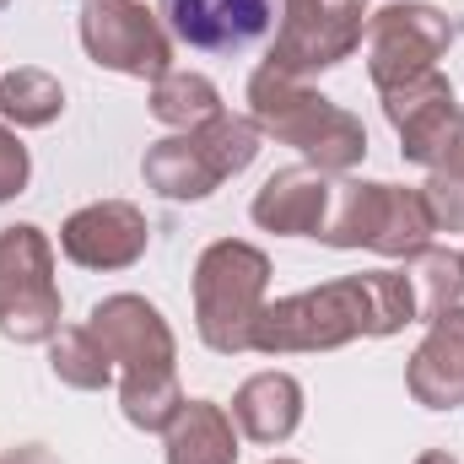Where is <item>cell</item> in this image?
I'll list each match as a JSON object with an SVG mask.
<instances>
[{
	"label": "cell",
	"mask_w": 464,
	"mask_h": 464,
	"mask_svg": "<svg viewBox=\"0 0 464 464\" xmlns=\"http://www.w3.org/2000/svg\"><path fill=\"white\" fill-rule=\"evenodd\" d=\"M405 324H416V292L405 270H367V276H346V281L265 303L248 346L265 356L335 351L356 335H394Z\"/></svg>",
	"instance_id": "6da1fadb"
},
{
	"label": "cell",
	"mask_w": 464,
	"mask_h": 464,
	"mask_svg": "<svg viewBox=\"0 0 464 464\" xmlns=\"http://www.w3.org/2000/svg\"><path fill=\"white\" fill-rule=\"evenodd\" d=\"M248 119L259 124V135H276V140L297 146L324 173H346L367 157L362 119L346 114L341 103H330L324 92L303 87L297 76L270 71V65H259L254 82H248Z\"/></svg>",
	"instance_id": "7a4b0ae2"
},
{
	"label": "cell",
	"mask_w": 464,
	"mask_h": 464,
	"mask_svg": "<svg viewBox=\"0 0 464 464\" xmlns=\"http://www.w3.org/2000/svg\"><path fill=\"white\" fill-rule=\"evenodd\" d=\"M432 232H438V222H432L421 189L335 179L319 243H330V248H372L383 259H411L416 248L432 243Z\"/></svg>",
	"instance_id": "3957f363"
},
{
	"label": "cell",
	"mask_w": 464,
	"mask_h": 464,
	"mask_svg": "<svg viewBox=\"0 0 464 464\" xmlns=\"http://www.w3.org/2000/svg\"><path fill=\"white\" fill-rule=\"evenodd\" d=\"M265 286H270L265 248H254L243 237L211 243L195 265V330H200V341L222 356L248 351L254 319L265 308Z\"/></svg>",
	"instance_id": "277c9868"
},
{
	"label": "cell",
	"mask_w": 464,
	"mask_h": 464,
	"mask_svg": "<svg viewBox=\"0 0 464 464\" xmlns=\"http://www.w3.org/2000/svg\"><path fill=\"white\" fill-rule=\"evenodd\" d=\"M0 335L16 346H38L60 335L54 248L33 222L0 232Z\"/></svg>",
	"instance_id": "5b68a950"
},
{
	"label": "cell",
	"mask_w": 464,
	"mask_h": 464,
	"mask_svg": "<svg viewBox=\"0 0 464 464\" xmlns=\"http://www.w3.org/2000/svg\"><path fill=\"white\" fill-rule=\"evenodd\" d=\"M454 44V22L438 5L421 0H394L367 22V76L378 92L405 87L427 71H438V60Z\"/></svg>",
	"instance_id": "8992f818"
},
{
	"label": "cell",
	"mask_w": 464,
	"mask_h": 464,
	"mask_svg": "<svg viewBox=\"0 0 464 464\" xmlns=\"http://www.w3.org/2000/svg\"><path fill=\"white\" fill-rule=\"evenodd\" d=\"M82 49L92 54V65L135 76V82H162L173 71V44L162 22L146 11V0H87Z\"/></svg>",
	"instance_id": "52a82bcc"
},
{
	"label": "cell",
	"mask_w": 464,
	"mask_h": 464,
	"mask_svg": "<svg viewBox=\"0 0 464 464\" xmlns=\"http://www.w3.org/2000/svg\"><path fill=\"white\" fill-rule=\"evenodd\" d=\"M281 5H286V16H281L276 49L265 60L281 76L303 82L314 71H330L362 44L367 0H281Z\"/></svg>",
	"instance_id": "ba28073f"
},
{
	"label": "cell",
	"mask_w": 464,
	"mask_h": 464,
	"mask_svg": "<svg viewBox=\"0 0 464 464\" xmlns=\"http://www.w3.org/2000/svg\"><path fill=\"white\" fill-rule=\"evenodd\" d=\"M383 114L400 130L405 162H421V168L449 162V151L464 140V114L454 103V87L438 71H427V76H416L405 87H389L383 92Z\"/></svg>",
	"instance_id": "9c48e42d"
},
{
	"label": "cell",
	"mask_w": 464,
	"mask_h": 464,
	"mask_svg": "<svg viewBox=\"0 0 464 464\" xmlns=\"http://www.w3.org/2000/svg\"><path fill=\"white\" fill-rule=\"evenodd\" d=\"M87 330L98 335V346L109 351V362H119L124 372H162V367H173V330H168V319L146 297H135V292L103 297L92 308Z\"/></svg>",
	"instance_id": "30bf717a"
},
{
	"label": "cell",
	"mask_w": 464,
	"mask_h": 464,
	"mask_svg": "<svg viewBox=\"0 0 464 464\" xmlns=\"http://www.w3.org/2000/svg\"><path fill=\"white\" fill-rule=\"evenodd\" d=\"M146 237H151V227L130 200H98V206H82L60 227V248H65V259H76L87 270H130L146 254Z\"/></svg>",
	"instance_id": "8fae6325"
},
{
	"label": "cell",
	"mask_w": 464,
	"mask_h": 464,
	"mask_svg": "<svg viewBox=\"0 0 464 464\" xmlns=\"http://www.w3.org/2000/svg\"><path fill=\"white\" fill-rule=\"evenodd\" d=\"M162 11L189 49H243L276 22V0H162Z\"/></svg>",
	"instance_id": "7c38bea8"
},
{
	"label": "cell",
	"mask_w": 464,
	"mask_h": 464,
	"mask_svg": "<svg viewBox=\"0 0 464 464\" xmlns=\"http://www.w3.org/2000/svg\"><path fill=\"white\" fill-rule=\"evenodd\" d=\"M330 195H335V179L324 168H314V162L281 168L254 195V222L265 232H281V237H319L324 217H330Z\"/></svg>",
	"instance_id": "4fadbf2b"
},
{
	"label": "cell",
	"mask_w": 464,
	"mask_h": 464,
	"mask_svg": "<svg viewBox=\"0 0 464 464\" xmlns=\"http://www.w3.org/2000/svg\"><path fill=\"white\" fill-rule=\"evenodd\" d=\"M416 405L427 411H454L464 405V308H449L432 319L427 341L411 356V372H405Z\"/></svg>",
	"instance_id": "5bb4252c"
},
{
	"label": "cell",
	"mask_w": 464,
	"mask_h": 464,
	"mask_svg": "<svg viewBox=\"0 0 464 464\" xmlns=\"http://www.w3.org/2000/svg\"><path fill=\"white\" fill-rule=\"evenodd\" d=\"M232 421L243 427V438H254L265 449L286 443L303 421V383L292 372H254L232 400Z\"/></svg>",
	"instance_id": "9a60e30c"
},
{
	"label": "cell",
	"mask_w": 464,
	"mask_h": 464,
	"mask_svg": "<svg viewBox=\"0 0 464 464\" xmlns=\"http://www.w3.org/2000/svg\"><path fill=\"white\" fill-rule=\"evenodd\" d=\"M162 438H168V464H237L232 416L211 400H184V411Z\"/></svg>",
	"instance_id": "2e32d148"
},
{
	"label": "cell",
	"mask_w": 464,
	"mask_h": 464,
	"mask_svg": "<svg viewBox=\"0 0 464 464\" xmlns=\"http://www.w3.org/2000/svg\"><path fill=\"white\" fill-rule=\"evenodd\" d=\"M140 173H146V184H151L157 195H168V200H206V195L222 184V173L206 162V151L195 146V135H189V130H179V135L157 140V146L146 151Z\"/></svg>",
	"instance_id": "e0dca14e"
},
{
	"label": "cell",
	"mask_w": 464,
	"mask_h": 464,
	"mask_svg": "<svg viewBox=\"0 0 464 464\" xmlns=\"http://www.w3.org/2000/svg\"><path fill=\"white\" fill-rule=\"evenodd\" d=\"M405 281H411V292H416V319H438V314H449V308H459L464 297V254L459 248H416L411 259H405Z\"/></svg>",
	"instance_id": "ac0fdd59"
},
{
	"label": "cell",
	"mask_w": 464,
	"mask_h": 464,
	"mask_svg": "<svg viewBox=\"0 0 464 464\" xmlns=\"http://www.w3.org/2000/svg\"><path fill=\"white\" fill-rule=\"evenodd\" d=\"M60 114H65V87H60L49 71L22 65V71L0 76V119H5V124H16V130H44V124H54Z\"/></svg>",
	"instance_id": "d6986e66"
},
{
	"label": "cell",
	"mask_w": 464,
	"mask_h": 464,
	"mask_svg": "<svg viewBox=\"0 0 464 464\" xmlns=\"http://www.w3.org/2000/svg\"><path fill=\"white\" fill-rule=\"evenodd\" d=\"M222 114V92L211 76L200 71H168L162 82H151V119L173 124V130H195L206 119Z\"/></svg>",
	"instance_id": "ffe728a7"
},
{
	"label": "cell",
	"mask_w": 464,
	"mask_h": 464,
	"mask_svg": "<svg viewBox=\"0 0 464 464\" xmlns=\"http://www.w3.org/2000/svg\"><path fill=\"white\" fill-rule=\"evenodd\" d=\"M119 405H124V421H130V427H140V432H168L173 416L184 411L179 372H173V367H162V372H124Z\"/></svg>",
	"instance_id": "44dd1931"
},
{
	"label": "cell",
	"mask_w": 464,
	"mask_h": 464,
	"mask_svg": "<svg viewBox=\"0 0 464 464\" xmlns=\"http://www.w3.org/2000/svg\"><path fill=\"white\" fill-rule=\"evenodd\" d=\"M49 367H54L60 383L87 389V394L114 383V362H109V351L98 346V335H92L87 324H71V330H60V335L49 341Z\"/></svg>",
	"instance_id": "7402d4cb"
},
{
	"label": "cell",
	"mask_w": 464,
	"mask_h": 464,
	"mask_svg": "<svg viewBox=\"0 0 464 464\" xmlns=\"http://www.w3.org/2000/svg\"><path fill=\"white\" fill-rule=\"evenodd\" d=\"M421 195H427V211H432L438 232H464V140L449 151V162L432 168Z\"/></svg>",
	"instance_id": "603a6c76"
},
{
	"label": "cell",
	"mask_w": 464,
	"mask_h": 464,
	"mask_svg": "<svg viewBox=\"0 0 464 464\" xmlns=\"http://www.w3.org/2000/svg\"><path fill=\"white\" fill-rule=\"evenodd\" d=\"M27 173H33V157H27V146L0 124V200H11V195H22L27 189Z\"/></svg>",
	"instance_id": "cb8c5ba5"
},
{
	"label": "cell",
	"mask_w": 464,
	"mask_h": 464,
	"mask_svg": "<svg viewBox=\"0 0 464 464\" xmlns=\"http://www.w3.org/2000/svg\"><path fill=\"white\" fill-rule=\"evenodd\" d=\"M0 464H60V459H54L49 449H38V443H27V449H11V454H5Z\"/></svg>",
	"instance_id": "d4e9b609"
},
{
	"label": "cell",
	"mask_w": 464,
	"mask_h": 464,
	"mask_svg": "<svg viewBox=\"0 0 464 464\" xmlns=\"http://www.w3.org/2000/svg\"><path fill=\"white\" fill-rule=\"evenodd\" d=\"M416 464H459V459H454V454H421Z\"/></svg>",
	"instance_id": "484cf974"
},
{
	"label": "cell",
	"mask_w": 464,
	"mask_h": 464,
	"mask_svg": "<svg viewBox=\"0 0 464 464\" xmlns=\"http://www.w3.org/2000/svg\"><path fill=\"white\" fill-rule=\"evenodd\" d=\"M276 464H292V459H276Z\"/></svg>",
	"instance_id": "4316f807"
}]
</instances>
